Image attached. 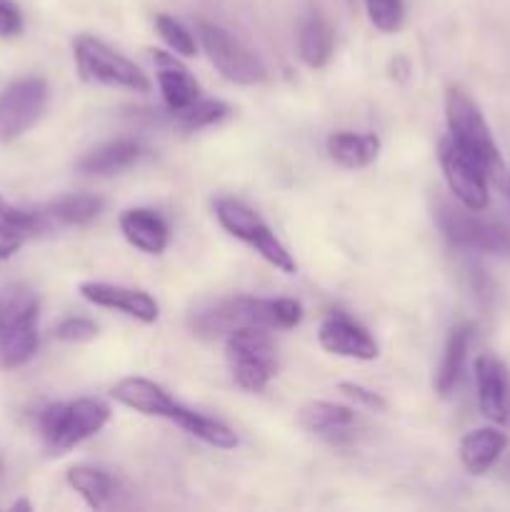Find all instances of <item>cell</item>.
Returning a JSON list of instances; mask_svg holds the SVG:
<instances>
[{"instance_id":"6da1fadb","label":"cell","mask_w":510,"mask_h":512,"mask_svg":"<svg viewBox=\"0 0 510 512\" xmlns=\"http://www.w3.org/2000/svg\"><path fill=\"white\" fill-rule=\"evenodd\" d=\"M303 320V305L293 298H235L218 300L190 315V328L203 338H218L243 325H258L265 330H290Z\"/></svg>"},{"instance_id":"7a4b0ae2","label":"cell","mask_w":510,"mask_h":512,"mask_svg":"<svg viewBox=\"0 0 510 512\" xmlns=\"http://www.w3.org/2000/svg\"><path fill=\"white\" fill-rule=\"evenodd\" d=\"M40 300L28 285L0 290V370H15L38 353Z\"/></svg>"},{"instance_id":"3957f363","label":"cell","mask_w":510,"mask_h":512,"mask_svg":"<svg viewBox=\"0 0 510 512\" xmlns=\"http://www.w3.org/2000/svg\"><path fill=\"white\" fill-rule=\"evenodd\" d=\"M110 408L95 398L53 403L40 413V433L50 455H65L108 425Z\"/></svg>"},{"instance_id":"277c9868","label":"cell","mask_w":510,"mask_h":512,"mask_svg":"<svg viewBox=\"0 0 510 512\" xmlns=\"http://www.w3.org/2000/svg\"><path fill=\"white\" fill-rule=\"evenodd\" d=\"M233 380L248 393H263L270 380L278 375V355L270 333L258 325H243L225 335Z\"/></svg>"},{"instance_id":"5b68a950","label":"cell","mask_w":510,"mask_h":512,"mask_svg":"<svg viewBox=\"0 0 510 512\" xmlns=\"http://www.w3.org/2000/svg\"><path fill=\"white\" fill-rule=\"evenodd\" d=\"M215 218L233 238L253 248L275 270L285 275L298 273V263H295L293 253L275 238L268 223L253 208H248V205L235 198H218L215 200Z\"/></svg>"},{"instance_id":"8992f818","label":"cell","mask_w":510,"mask_h":512,"mask_svg":"<svg viewBox=\"0 0 510 512\" xmlns=\"http://www.w3.org/2000/svg\"><path fill=\"white\" fill-rule=\"evenodd\" d=\"M75 65L85 83L105 88H125L133 93H150V80L133 60L115 53L110 45L93 35H78L73 43Z\"/></svg>"},{"instance_id":"52a82bcc","label":"cell","mask_w":510,"mask_h":512,"mask_svg":"<svg viewBox=\"0 0 510 512\" xmlns=\"http://www.w3.org/2000/svg\"><path fill=\"white\" fill-rule=\"evenodd\" d=\"M195 30H198V43L203 45L205 55L225 80L235 85H258L268 80V68L263 60L223 25L198 20Z\"/></svg>"},{"instance_id":"ba28073f","label":"cell","mask_w":510,"mask_h":512,"mask_svg":"<svg viewBox=\"0 0 510 512\" xmlns=\"http://www.w3.org/2000/svg\"><path fill=\"white\" fill-rule=\"evenodd\" d=\"M478 210H470L465 205H453L448 200H440L435 218L445 238L463 250L490 255L510 253V233L500 223L475 215Z\"/></svg>"},{"instance_id":"9c48e42d","label":"cell","mask_w":510,"mask_h":512,"mask_svg":"<svg viewBox=\"0 0 510 512\" xmlns=\"http://www.w3.org/2000/svg\"><path fill=\"white\" fill-rule=\"evenodd\" d=\"M445 120H448V135L455 143L478 155L493 175L503 173V160L483 113L460 88H448L445 93Z\"/></svg>"},{"instance_id":"30bf717a","label":"cell","mask_w":510,"mask_h":512,"mask_svg":"<svg viewBox=\"0 0 510 512\" xmlns=\"http://www.w3.org/2000/svg\"><path fill=\"white\" fill-rule=\"evenodd\" d=\"M438 160L440 168H443L445 183H448L450 193L455 195L460 205L470 210L488 208V178L493 173L478 155L470 153L468 148L455 143L448 135V138L440 140Z\"/></svg>"},{"instance_id":"8fae6325","label":"cell","mask_w":510,"mask_h":512,"mask_svg":"<svg viewBox=\"0 0 510 512\" xmlns=\"http://www.w3.org/2000/svg\"><path fill=\"white\" fill-rule=\"evenodd\" d=\"M48 105V83L40 75H25L0 93V145L28 133Z\"/></svg>"},{"instance_id":"7c38bea8","label":"cell","mask_w":510,"mask_h":512,"mask_svg":"<svg viewBox=\"0 0 510 512\" xmlns=\"http://www.w3.org/2000/svg\"><path fill=\"white\" fill-rule=\"evenodd\" d=\"M318 343L330 355L353 360H375L380 355L373 335L345 313H330L318 328Z\"/></svg>"},{"instance_id":"4fadbf2b","label":"cell","mask_w":510,"mask_h":512,"mask_svg":"<svg viewBox=\"0 0 510 512\" xmlns=\"http://www.w3.org/2000/svg\"><path fill=\"white\" fill-rule=\"evenodd\" d=\"M475 385L480 413L495 425L510 423V373L503 360L480 355L475 360Z\"/></svg>"},{"instance_id":"5bb4252c","label":"cell","mask_w":510,"mask_h":512,"mask_svg":"<svg viewBox=\"0 0 510 512\" xmlns=\"http://www.w3.org/2000/svg\"><path fill=\"white\" fill-rule=\"evenodd\" d=\"M78 290L88 303L98 305V308L118 310V313L128 315V318L138 320V323L153 325L160 315L158 303L145 290L125 288V285L113 283H95V280L80 283Z\"/></svg>"},{"instance_id":"9a60e30c","label":"cell","mask_w":510,"mask_h":512,"mask_svg":"<svg viewBox=\"0 0 510 512\" xmlns=\"http://www.w3.org/2000/svg\"><path fill=\"white\" fill-rule=\"evenodd\" d=\"M110 398L115 403L125 405V408L135 410L140 415H148V418H165L173 420V415L178 413L180 403L163 388V385L153 383L148 378H123L120 383L113 385L110 390Z\"/></svg>"},{"instance_id":"2e32d148","label":"cell","mask_w":510,"mask_h":512,"mask_svg":"<svg viewBox=\"0 0 510 512\" xmlns=\"http://www.w3.org/2000/svg\"><path fill=\"white\" fill-rule=\"evenodd\" d=\"M150 53H153L155 75H158L160 95H163L165 108L170 113H178V110L193 105L200 98V85L190 75V70L180 63L178 55L165 53V50H150Z\"/></svg>"},{"instance_id":"e0dca14e","label":"cell","mask_w":510,"mask_h":512,"mask_svg":"<svg viewBox=\"0 0 510 512\" xmlns=\"http://www.w3.org/2000/svg\"><path fill=\"white\" fill-rule=\"evenodd\" d=\"M120 233L133 248L145 255L165 253L170 243V228L155 210L150 208H130L120 213Z\"/></svg>"},{"instance_id":"ac0fdd59","label":"cell","mask_w":510,"mask_h":512,"mask_svg":"<svg viewBox=\"0 0 510 512\" xmlns=\"http://www.w3.org/2000/svg\"><path fill=\"white\" fill-rule=\"evenodd\" d=\"M295 40H298V55L308 68L320 70L328 65V60L333 58L335 48V35L333 28H330L328 20L320 13L310 10L300 18L298 33H295Z\"/></svg>"},{"instance_id":"d6986e66","label":"cell","mask_w":510,"mask_h":512,"mask_svg":"<svg viewBox=\"0 0 510 512\" xmlns=\"http://www.w3.org/2000/svg\"><path fill=\"white\" fill-rule=\"evenodd\" d=\"M140 158H143V145L130 138H120L85 153L78 160V170L83 175H113L133 168Z\"/></svg>"},{"instance_id":"ffe728a7","label":"cell","mask_w":510,"mask_h":512,"mask_svg":"<svg viewBox=\"0 0 510 512\" xmlns=\"http://www.w3.org/2000/svg\"><path fill=\"white\" fill-rule=\"evenodd\" d=\"M508 448V438L505 433L495 428H478L470 430L463 440H460V463L470 475H485L500 455Z\"/></svg>"},{"instance_id":"44dd1931","label":"cell","mask_w":510,"mask_h":512,"mask_svg":"<svg viewBox=\"0 0 510 512\" xmlns=\"http://www.w3.org/2000/svg\"><path fill=\"white\" fill-rule=\"evenodd\" d=\"M325 150H328L330 160L338 163L340 168L360 170L375 163V158L380 153V138L375 133H350V130H340V133L328 135Z\"/></svg>"},{"instance_id":"7402d4cb","label":"cell","mask_w":510,"mask_h":512,"mask_svg":"<svg viewBox=\"0 0 510 512\" xmlns=\"http://www.w3.org/2000/svg\"><path fill=\"white\" fill-rule=\"evenodd\" d=\"M470 340H473V325L470 323H463L450 330L448 343H445L443 350V360H440V368L435 373V393L443 395V398L453 393L455 385L460 383L465 358H468Z\"/></svg>"},{"instance_id":"603a6c76","label":"cell","mask_w":510,"mask_h":512,"mask_svg":"<svg viewBox=\"0 0 510 512\" xmlns=\"http://www.w3.org/2000/svg\"><path fill=\"white\" fill-rule=\"evenodd\" d=\"M298 423L303 425L308 433L330 435L340 433L348 425L355 423V413L348 405H335L328 400H313V403L303 405L298 413Z\"/></svg>"},{"instance_id":"cb8c5ba5","label":"cell","mask_w":510,"mask_h":512,"mask_svg":"<svg viewBox=\"0 0 510 512\" xmlns=\"http://www.w3.org/2000/svg\"><path fill=\"white\" fill-rule=\"evenodd\" d=\"M70 488L85 500V505L93 510H103L108 500L113 498V478L108 473L90 465H73L65 475Z\"/></svg>"},{"instance_id":"d4e9b609","label":"cell","mask_w":510,"mask_h":512,"mask_svg":"<svg viewBox=\"0 0 510 512\" xmlns=\"http://www.w3.org/2000/svg\"><path fill=\"white\" fill-rule=\"evenodd\" d=\"M105 200L98 198V195L90 193H73L63 195L55 203H50L48 208L43 210L45 220H58L63 225H85L90 220H95L103 210Z\"/></svg>"},{"instance_id":"484cf974","label":"cell","mask_w":510,"mask_h":512,"mask_svg":"<svg viewBox=\"0 0 510 512\" xmlns=\"http://www.w3.org/2000/svg\"><path fill=\"white\" fill-rule=\"evenodd\" d=\"M48 220L43 213H28V210H18L0 198V240H20L23 243L30 235L45 230Z\"/></svg>"},{"instance_id":"4316f807","label":"cell","mask_w":510,"mask_h":512,"mask_svg":"<svg viewBox=\"0 0 510 512\" xmlns=\"http://www.w3.org/2000/svg\"><path fill=\"white\" fill-rule=\"evenodd\" d=\"M230 115V105L223 100H203L198 98L188 108L173 113L175 123L185 133H195V130L210 128V125H218L220 120H225Z\"/></svg>"},{"instance_id":"83f0119b","label":"cell","mask_w":510,"mask_h":512,"mask_svg":"<svg viewBox=\"0 0 510 512\" xmlns=\"http://www.w3.org/2000/svg\"><path fill=\"white\" fill-rule=\"evenodd\" d=\"M155 30H158L160 38L165 40V45H168L175 55L193 58V55L198 53V40L193 38V33H190V30L185 28L180 20L160 13V15H155Z\"/></svg>"},{"instance_id":"f1b7e54d","label":"cell","mask_w":510,"mask_h":512,"mask_svg":"<svg viewBox=\"0 0 510 512\" xmlns=\"http://www.w3.org/2000/svg\"><path fill=\"white\" fill-rule=\"evenodd\" d=\"M368 20L380 33H395L405 20L403 0H363Z\"/></svg>"},{"instance_id":"f546056e","label":"cell","mask_w":510,"mask_h":512,"mask_svg":"<svg viewBox=\"0 0 510 512\" xmlns=\"http://www.w3.org/2000/svg\"><path fill=\"white\" fill-rule=\"evenodd\" d=\"M55 338L63 343H90L98 338V325L90 318H65L55 328Z\"/></svg>"},{"instance_id":"4dcf8cb0","label":"cell","mask_w":510,"mask_h":512,"mask_svg":"<svg viewBox=\"0 0 510 512\" xmlns=\"http://www.w3.org/2000/svg\"><path fill=\"white\" fill-rule=\"evenodd\" d=\"M338 393L345 395L348 400H353V403L360 405V408L370 410V413H385V410H388V403H385L383 395L365 388V385L360 383H340Z\"/></svg>"},{"instance_id":"1f68e13d","label":"cell","mask_w":510,"mask_h":512,"mask_svg":"<svg viewBox=\"0 0 510 512\" xmlns=\"http://www.w3.org/2000/svg\"><path fill=\"white\" fill-rule=\"evenodd\" d=\"M23 30V13L13 0H0V38H13Z\"/></svg>"},{"instance_id":"d6a6232c","label":"cell","mask_w":510,"mask_h":512,"mask_svg":"<svg viewBox=\"0 0 510 512\" xmlns=\"http://www.w3.org/2000/svg\"><path fill=\"white\" fill-rule=\"evenodd\" d=\"M30 508H33V505H30L28 500H18V503L13 505V510H30Z\"/></svg>"}]
</instances>
